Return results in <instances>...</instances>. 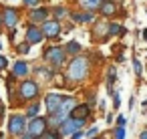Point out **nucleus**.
<instances>
[{"label": "nucleus", "mask_w": 147, "mask_h": 139, "mask_svg": "<svg viewBox=\"0 0 147 139\" xmlns=\"http://www.w3.org/2000/svg\"><path fill=\"white\" fill-rule=\"evenodd\" d=\"M24 127H26V119L22 115H12L10 121H8V131L12 135H22L24 133Z\"/></svg>", "instance_id": "obj_8"}, {"label": "nucleus", "mask_w": 147, "mask_h": 139, "mask_svg": "<svg viewBox=\"0 0 147 139\" xmlns=\"http://www.w3.org/2000/svg\"><path fill=\"white\" fill-rule=\"evenodd\" d=\"M40 93L38 89V83L36 81H30V79H24L20 85H18V97L20 101H28V99H36Z\"/></svg>", "instance_id": "obj_3"}, {"label": "nucleus", "mask_w": 147, "mask_h": 139, "mask_svg": "<svg viewBox=\"0 0 147 139\" xmlns=\"http://www.w3.org/2000/svg\"><path fill=\"white\" fill-rule=\"evenodd\" d=\"M22 2H24L26 6H32V8H34V6L38 4V0H22Z\"/></svg>", "instance_id": "obj_29"}, {"label": "nucleus", "mask_w": 147, "mask_h": 139, "mask_svg": "<svg viewBox=\"0 0 147 139\" xmlns=\"http://www.w3.org/2000/svg\"><path fill=\"white\" fill-rule=\"evenodd\" d=\"M36 75H40V77H45V79H51V77H53V73H51L49 69H42V67L36 69Z\"/></svg>", "instance_id": "obj_22"}, {"label": "nucleus", "mask_w": 147, "mask_h": 139, "mask_svg": "<svg viewBox=\"0 0 147 139\" xmlns=\"http://www.w3.org/2000/svg\"><path fill=\"white\" fill-rule=\"evenodd\" d=\"M115 139H125V127L119 125V127L115 129Z\"/></svg>", "instance_id": "obj_23"}, {"label": "nucleus", "mask_w": 147, "mask_h": 139, "mask_svg": "<svg viewBox=\"0 0 147 139\" xmlns=\"http://www.w3.org/2000/svg\"><path fill=\"white\" fill-rule=\"evenodd\" d=\"M93 139H97V137H93Z\"/></svg>", "instance_id": "obj_39"}, {"label": "nucleus", "mask_w": 147, "mask_h": 139, "mask_svg": "<svg viewBox=\"0 0 147 139\" xmlns=\"http://www.w3.org/2000/svg\"><path fill=\"white\" fill-rule=\"evenodd\" d=\"M125 30L117 24V22H113V24H109V36H115V34H123Z\"/></svg>", "instance_id": "obj_18"}, {"label": "nucleus", "mask_w": 147, "mask_h": 139, "mask_svg": "<svg viewBox=\"0 0 147 139\" xmlns=\"http://www.w3.org/2000/svg\"><path fill=\"white\" fill-rule=\"evenodd\" d=\"M89 69H91L89 59H87V57H83V55H75V57L71 59V63H69L67 71H65V79H67L69 83H81V81H85V79H87Z\"/></svg>", "instance_id": "obj_1"}, {"label": "nucleus", "mask_w": 147, "mask_h": 139, "mask_svg": "<svg viewBox=\"0 0 147 139\" xmlns=\"http://www.w3.org/2000/svg\"><path fill=\"white\" fill-rule=\"evenodd\" d=\"M47 125H49V121L45 119V117H32V121L28 123V135L30 137H42V133L47 131Z\"/></svg>", "instance_id": "obj_7"}, {"label": "nucleus", "mask_w": 147, "mask_h": 139, "mask_svg": "<svg viewBox=\"0 0 147 139\" xmlns=\"http://www.w3.org/2000/svg\"><path fill=\"white\" fill-rule=\"evenodd\" d=\"M75 22H91L93 20V12H75L71 14Z\"/></svg>", "instance_id": "obj_16"}, {"label": "nucleus", "mask_w": 147, "mask_h": 139, "mask_svg": "<svg viewBox=\"0 0 147 139\" xmlns=\"http://www.w3.org/2000/svg\"><path fill=\"white\" fill-rule=\"evenodd\" d=\"M22 139H34V137H30V135H24V137H22Z\"/></svg>", "instance_id": "obj_35"}, {"label": "nucleus", "mask_w": 147, "mask_h": 139, "mask_svg": "<svg viewBox=\"0 0 147 139\" xmlns=\"http://www.w3.org/2000/svg\"><path fill=\"white\" fill-rule=\"evenodd\" d=\"M99 12H101L103 16H113V14H117V4L111 2V0H105V2H101Z\"/></svg>", "instance_id": "obj_15"}, {"label": "nucleus", "mask_w": 147, "mask_h": 139, "mask_svg": "<svg viewBox=\"0 0 147 139\" xmlns=\"http://www.w3.org/2000/svg\"><path fill=\"white\" fill-rule=\"evenodd\" d=\"M89 113H91V107L83 103V105H75V107H73L71 117H73V119H87V117H89Z\"/></svg>", "instance_id": "obj_12"}, {"label": "nucleus", "mask_w": 147, "mask_h": 139, "mask_svg": "<svg viewBox=\"0 0 147 139\" xmlns=\"http://www.w3.org/2000/svg\"><path fill=\"white\" fill-rule=\"evenodd\" d=\"M28 16H30V22H45L47 18H49V8H45V6H34L30 12H28Z\"/></svg>", "instance_id": "obj_11"}, {"label": "nucleus", "mask_w": 147, "mask_h": 139, "mask_svg": "<svg viewBox=\"0 0 147 139\" xmlns=\"http://www.w3.org/2000/svg\"><path fill=\"white\" fill-rule=\"evenodd\" d=\"M85 121L87 119H73V117H69L59 127V131H61V135H73V133H77V131H81L85 127Z\"/></svg>", "instance_id": "obj_5"}, {"label": "nucleus", "mask_w": 147, "mask_h": 139, "mask_svg": "<svg viewBox=\"0 0 147 139\" xmlns=\"http://www.w3.org/2000/svg\"><path fill=\"white\" fill-rule=\"evenodd\" d=\"M6 67H8V61H6V59H4L2 55H0V71H4Z\"/></svg>", "instance_id": "obj_26"}, {"label": "nucleus", "mask_w": 147, "mask_h": 139, "mask_svg": "<svg viewBox=\"0 0 147 139\" xmlns=\"http://www.w3.org/2000/svg\"><path fill=\"white\" fill-rule=\"evenodd\" d=\"M117 123H119L121 127H125V123H127V119H125L123 115H119V117H117Z\"/></svg>", "instance_id": "obj_30"}, {"label": "nucleus", "mask_w": 147, "mask_h": 139, "mask_svg": "<svg viewBox=\"0 0 147 139\" xmlns=\"http://www.w3.org/2000/svg\"><path fill=\"white\" fill-rule=\"evenodd\" d=\"M20 22V14L14 6H4L2 8V24L8 26V28H14L16 24Z\"/></svg>", "instance_id": "obj_6"}, {"label": "nucleus", "mask_w": 147, "mask_h": 139, "mask_svg": "<svg viewBox=\"0 0 147 139\" xmlns=\"http://www.w3.org/2000/svg\"><path fill=\"white\" fill-rule=\"evenodd\" d=\"M36 139H42V137H36Z\"/></svg>", "instance_id": "obj_37"}, {"label": "nucleus", "mask_w": 147, "mask_h": 139, "mask_svg": "<svg viewBox=\"0 0 147 139\" xmlns=\"http://www.w3.org/2000/svg\"><path fill=\"white\" fill-rule=\"evenodd\" d=\"M0 26H2V10H0Z\"/></svg>", "instance_id": "obj_34"}, {"label": "nucleus", "mask_w": 147, "mask_h": 139, "mask_svg": "<svg viewBox=\"0 0 147 139\" xmlns=\"http://www.w3.org/2000/svg\"><path fill=\"white\" fill-rule=\"evenodd\" d=\"M83 135H85V133H81V131H77V133H73V135H71V139H81Z\"/></svg>", "instance_id": "obj_31"}, {"label": "nucleus", "mask_w": 147, "mask_h": 139, "mask_svg": "<svg viewBox=\"0 0 147 139\" xmlns=\"http://www.w3.org/2000/svg\"><path fill=\"white\" fill-rule=\"evenodd\" d=\"M143 107H145V109H147V99H145V103H143Z\"/></svg>", "instance_id": "obj_36"}, {"label": "nucleus", "mask_w": 147, "mask_h": 139, "mask_svg": "<svg viewBox=\"0 0 147 139\" xmlns=\"http://www.w3.org/2000/svg\"><path fill=\"white\" fill-rule=\"evenodd\" d=\"M97 131H99V129H97V127H91V129H89V131H87V133H85V135H87V137H91V139H93V137H95V135H97Z\"/></svg>", "instance_id": "obj_27"}, {"label": "nucleus", "mask_w": 147, "mask_h": 139, "mask_svg": "<svg viewBox=\"0 0 147 139\" xmlns=\"http://www.w3.org/2000/svg\"><path fill=\"white\" fill-rule=\"evenodd\" d=\"M133 69H135V75H137V77H141V73H143V71H141V63H139L137 59H133Z\"/></svg>", "instance_id": "obj_24"}, {"label": "nucleus", "mask_w": 147, "mask_h": 139, "mask_svg": "<svg viewBox=\"0 0 147 139\" xmlns=\"http://www.w3.org/2000/svg\"><path fill=\"white\" fill-rule=\"evenodd\" d=\"M65 51H67V55H79V53H81V45H79L77 40H71V43L65 47Z\"/></svg>", "instance_id": "obj_17"}, {"label": "nucleus", "mask_w": 147, "mask_h": 139, "mask_svg": "<svg viewBox=\"0 0 147 139\" xmlns=\"http://www.w3.org/2000/svg\"><path fill=\"white\" fill-rule=\"evenodd\" d=\"M77 2H79V6H81L83 10H87V12H95V10L101 8V2H103V0H77Z\"/></svg>", "instance_id": "obj_13"}, {"label": "nucleus", "mask_w": 147, "mask_h": 139, "mask_svg": "<svg viewBox=\"0 0 147 139\" xmlns=\"http://www.w3.org/2000/svg\"><path fill=\"white\" fill-rule=\"evenodd\" d=\"M42 139H61V131H45Z\"/></svg>", "instance_id": "obj_21"}, {"label": "nucleus", "mask_w": 147, "mask_h": 139, "mask_svg": "<svg viewBox=\"0 0 147 139\" xmlns=\"http://www.w3.org/2000/svg\"><path fill=\"white\" fill-rule=\"evenodd\" d=\"M0 49H2V45H0Z\"/></svg>", "instance_id": "obj_38"}, {"label": "nucleus", "mask_w": 147, "mask_h": 139, "mask_svg": "<svg viewBox=\"0 0 147 139\" xmlns=\"http://www.w3.org/2000/svg\"><path fill=\"white\" fill-rule=\"evenodd\" d=\"M63 95H59V93H49L47 95V111L51 113V115H55L57 111H59V107H61V103H63Z\"/></svg>", "instance_id": "obj_10"}, {"label": "nucleus", "mask_w": 147, "mask_h": 139, "mask_svg": "<svg viewBox=\"0 0 147 139\" xmlns=\"http://www.w3.org/2000/svg\"><path fill=\"white\" fill-rule=\"evenodd\" d=\"M139 139H147V129H145V131H143V133L139 135Z\"/></svg>", "instance_id": "obj_32"}, {"label": "nucleus", "mask_w": 147, "mask_h": 139, "mask_svg": "<svg viewBox=\"0 0 147 139\" xmlns=\"http://www.w3.org/2000/svg\"><path fill=\"white\" fill-rule=\"evenodd\" d=\"M53 12H55V14H57V16H65V14H67V10H65V8H63V6H61V8H55V10H53Z\"/></svg>", "instance_id": "obj_28"}, {"label": "nucleus", "mask_w": 147, "mask_h": 139, "mask_svg": "<svg viewBox=\"0 0 147 139\" xmlns=\"http://www.w3.org/2000/svg\"><path fill=\"white\" fill-rule=\"evenodd\" d=\"M40 28H42L45 38H49V40H57V38L61 36V22H59L57 18H47V20L40 24Z\"/></svg>", "instance_id": "obj_4"}, {"label": "nucleus", "mask_w": 147, "mask_h": 139, "mask_svg": "<svg viewBox=\"0 0 147 139\" xmlns=\"http://www.w3.org/2000/svg\"><path fill=\"white\" fill-rule=\"evenodd\" d=\"M121 105V97H119V93H113V107L117 109Z\"/></svg>", "instance_id": "obj_25"}, {"label": "nucleus", "mask_w": 147, "mask_h": 139, "mask_svg": "<svg viewBox=\"0 0 147 139\" xmlns=\"http://www.w3.org/2000/svg\"><path fill=\"white\" fill-rule=\"evenodd\" d=\"M143 38H145V40H147V28H145V30H143Z\"/></svg>", "instance_id": "obj_33"}, {"label": "nucleus", "mask_w": 147, "mask_h": 139, "mask_svg": "<svg viewBox=\"0 0 147 139\" xmlns=\"http://www.w3.org/2000/svg\"><path fill=\"white\" fill-rule=\"evenodd\" d=\"M42 57H45V61L51 63L55 69H61V67L65 65V61H67V51H65V47H49V49L42 53Z\"/></svg>", "instance_id": "obj_2"}, {"label": "nucleus", "mask_w": 147, "mask_h": 139, "mask_svg": "<svg viewBox=\"0 0 147 139\" xmlns=\"http://www.w3.org/2000/svg\"><path fill=\"white\" fill-rule=\"evenodd\" d=\"M26 38V43L32 47V45H38L42 38H45V34H42V28H38L36 24H28V28H26V34H24Z\"/></svg>", "instance_id": "obj_9"}, {"label": "nucleus", "mask_w": 147, "mask_h": 139, "mask_svg": "<svg viewBox=\"0 0 147 139\" xmlns=\"http://www.w3.org/2000/svg\"><path fill=\"white\" fill-rule=\"evenodd\" d=\"M38 109H40V105H38V103H32V105L26 109V117H30V119H32V117H36Z\"/></svg>", "instance_id": "obj_19"}, {"label": "nucleus", "mask_w": 147, "mask_h": 139, "mask_svg": "<svg viewBox=\"0 0 147 139\" xmlns=\"http://www.w3.org/2000/svg\"><path fill=\"white\" fill-rule=\"evenodd\" d=\"M28 51H30V45H28L26 40H24L22 45L16 47V53H18V55H28Z\"/></svg>", "instance_id": "obj_20"}, {"label": "nucleus", "mask_w": 147, "mask_h": 139, "mask_svg": "<svg viewBox=\"0 0 147 139\" xmlns=\"http://www.w3.org/2000/svg\"><path fill=\"white\" fill-rule=\"evenodd\" d=\"M12 75L14 77H26L28 75V63L26 61H16L12 65Z\"/></svg>", "instance_id": "obj_14"}]
</instances>
